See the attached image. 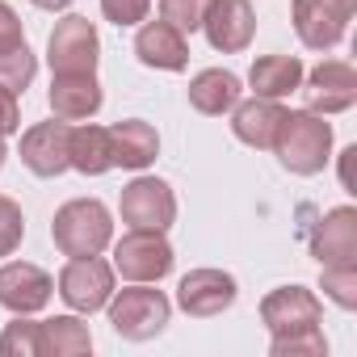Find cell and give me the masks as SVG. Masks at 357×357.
Wrapping results in <instances>:
<instances>
[{
    "label": "cell",
    "mask_w": 357,
    "mask_h": 357,
    "mask_svg": "<svg viewBox=\"0 0 357 357\" xmlns=\"http://www.w3.org/2000/svg\"><path fill=\"white\" fill-rule=\"evenodd\" d=\"M273 151L282 160L286 172L294 176H315L324 172V164L332 160V126L324 122V114L311 109H286L282 126L273 135Z\"/></svg>",
    "instance_id": "cell-1"
},
{
    "label": "cell",
    "mask_w": 357,
    "mask_h": 357,
    "mask_svg": "<svg viewBox=\"0 0 357 357\" xmlns=\"http://www.w3.org/2000/svg\"><path fill=\"white\" fill-rule=\"evenodd\" d=\"M51 240H55V248L63 257H97V252H105L109 240H114V223H109L105 202H97V198L63 202L55 211Z\"/></svg>",
    "instance_id": "cell-2"
},
{
    "label": "cell",
    "mask_w": 357,
    "mask_h": 357,
    "mask_svg": "<svg viewBox=\"0 0 357 357\" xmlns=\"http://www.w3.org/2000/svg\"><path fill=\"white\" fill-rule=\"evenodd\" d=\"M109 324L122 340H151L164 332L168 315H172V303L164 290H151L147 282H135L130 290H118L109 294Z\"/></svg>",
    "instance_id": "cell-3"
},
{
    "label": "cell",
    "mask_w": 357,
    "mask_h": 357,
    "mask_svg": "<svg viewBox=\"0 0 357 357\" xmlns=\"http://www.w3.org/2000/svg\"><path fill=\"white\" fill-rule=\"evenodd\" d=\"M97 55H101V38H97V26L89 17L68 13L63 22H55V30L47 38V63L55 76L97 72Z\"/></svg>",
    "instance_id": "cell-4"
},
{
    "label": "cell",
    "mask_w": 357,
    "mask_h": 357,
    "mask_svg": "<svg viewBox=\"0 0 357 357\" xmlns=\"http://www.w3.org/2000/svg\"><path fill=\"white\" fill-rule=\"evenodd\" d=\"M168 269H172V244L164 240V231L130 227L114 244V273H122L126 282H160Z\"/></svg>",
    "instance_id": "cell-5"
},
{
    "label": "cell",
    "mask_w": 357,
    "mask_h": 357,
    "mask_svg": "<svg viewBox=\"0 0 357 357\" xmlns=\"http://www.w3.org/2000/svg\"><path fill=\"white\" fill-rule=\"evenodd\" d=\"M261 319L269 328L273 340L282 336H303V332H319L324 307L307 286H278L261 298Z\"/></svg>",
    "instance_id": "cell-6"
},
{
    "label": "cell",
    "mask_w": 357,
    "mask_h": 357,
    "mask_svg": "<svg viewBox=\"0 0 357 357\" xmlns=\"http://www.w3.org/2000/svg\"><path fill=\"white\" fill-rule=\"evenodd\" d=\"M109 294H114V265L101 261V252L97 257H72L63 265V273H59V298L72 311L93 315V311H101L109 303Z\"/></svg>",
    "instance_id": "cell-7"
},
{
    "label": "cell",
    "mask_w": 357,
    "mask_h": 357,
    "mask_svg": "<svg viewBox=\"0 0 357 357\" xmlns=\"http://www.w3.org/2000/svg\"><path fill=\"white\" fill-rule=\"evenodd\" d=\"M357 13V0H294V30L311 51H332Z\"/></svg>",
    "instance_id": "cell-8"
},
{
    "label": "cell",
    "mask_w": 357,
    "mask_h": 357,
    "mask_svg": "<svg viewBox=\"0 0 357 357\" xmlns=\"http://www.w3.org/2000/svg\"><path fill=\"white\" fill-rule=\"evenodd\" d=\"M118 211H122V223L126 227L168 231L172 219H176V198H172L168 181H160V176H135L130 185H122Z\"/></svg>",
    "instance_id": "cell-9"
},
{
    "label": "cell",
    "mask_w": 357,
    "mask_h": 357,
    "mask_svg": "<svg viewBox=\"0 0 357 357\" xmlns=\"http://www.w3.org/2000/svg\"><path fill=\"white\" fill-rule=\"evenodd\" d=\"M298 89L311 114H344L357 105V72L344 59H324L319 68L303 72Z\"/></svg>",
    "instance_id": "cell-10"
},
{
    "label": "cell",
    "mask_w": 357,
    "mask_h": 357,
    "mask_svg": "<svg viewBox=\"0 0 357 357\" xmlns=\"http://www.w3.org/2000/svg\"><path fill=\"white\" fill-rule=\"evenodd\" d=\"M236 278L223 273V269H190L176 286V303H181L185 315L194 319H211V315H223L231 303H236Z\"/></svg>",
    "instance_id": "cell-11"
},
{
    "label": "cell",
    "mask_w": 357,
    "mask_h": 357,
    "mask_svg": "<svg viewBox=\"0 0 357 357\" xmlns=\"http://www.w3.org/2000/svg\"><path fill=\"white\" fill-rule=\"evenodd\" d=\"M55 282L47 269L30 265V261H9L0 265V307H9L13 315H34L51 303Z\"/></svg>",
    "instance_id": "cell-12"
},
{
    "label": "cell",
    "mask_w": 357,
    "mask_h": 357,
    "mask_svg": "<svg viewBox=\"0 0 357 357\" xmlns=\"http://www.w3.org/2000/svg\"><path fill=\"white\" fill-rule=\"evenodd\" d=\"M202 30H206L215 51L240 55V51H248V43L257 34V13H252L248 0H211Z\"/></svg>",
    "instance_id": "cell-13"
},
{
    "label": "cell",
    "mask_w": 357,
    "mask_h": 357,
    "mask_svg": "<svg viewBox=\"0 0 357 357\" xmlns=\"http://www.w3.org/2000/svg\"><path fill=\"white\" fill-rule=\"evenodd\" d=\"M68 139H72V126L63 118L30 126L22 135V164L38 176H59L68 168Z\"/></svg>",
    "instance_id": "cell-14"
},
{
    "label": "cell",
    "mask_w": 357,
    "mask_h": 357,
    "mask_svg": "<svg viewBox=\"0 0 357 357\" xmlns=\"http://www.w3.org/2000/svg\"><path fill=\"white\" fill-rule=\"evenodd\" d=\"M311 257L319 265H357V211L336 206L319 219L311 236Z\"/></svg>",
    "instance_id": "cell-15"
},
{
    "label": "cell",
    "mask_w": 357,
    "mask_h": 357,
    "mask_svg": "<svg viewBox=\"0 0 357 357\" xmlns=\"http://www.w3.org/2000/svg\"><path fill=\"white\" fill-rule=\"evenodd\" d=\"M135 55L143 68H160V72H185L190 63V43L181 30H172L168 22H147L135 38Z\"/></svg>",
    "instance_id": "cell-16"
},
{
    "label": "cell",
    "mask_w": 357,
    "mask_h": 357,
    "mask_svg": "<svg viewBox=\"0 0 357 357\" xmlns=\"http://www.w3.org/2000/svg\"><path fill=\"white\" fill-rule=\"evenodd\" d=\"M109 130V155H114V168H147L155 155H160V135L151 122L143 118H126V122H114L105 126Z\"/></svg>",
    "instance_id": "cell-17"
},
{
    "label": "cell",
    "mask_w": 357,
    "mask_h": 357,
    "mask_svg": "<svg viewBox=\"0 0 357 357\" xmlns=\"http://www.w3.org/2000/svg\"><path fill=\"white\" fill-rule=\"evenodd\" d=\"M51 109L63 122H84L101 109V84L97 72H76V76H51Z\"/></svg>",
    "instance_id": "cell-18"
},
{
    "label": "cell",
    "mask_w": 357,
    "mask_h": 357,
    "mask_svg": "<svg viewBox=\"0 0 357 357\" xmlns=\"http://www.w3.org/2000/svg\"><path fill=\"white\" fill-rule=\"evenodd\" d=\"M236 114H231V130H236V139L240 143H248V147H273V135H278V126H282V101H269V97H248V101H236L231 105Z\"/></svg>",
    "instance_id": "cell-19"
},
{
    "label": "cell",
    "mask_w": 357,
    "mask_h": 357,
    "mask_svg": "<svg viewBox=\"0 0 357 357\" xmlns=\"http://www.w3.org/2000/svg\"><path fill=\"white\" fill-rule=\"evenodd\" d=\"M240 76L236 72H227V68H206V72H198L194 80H190V105L198 109V114H206V118H219V114H227L236 101H240Z\"/></svg>",
    "instance_id": "cell-20"
},
{
    "label": "cell",
    "mask_w": 357,
    "mask_h": 357,
    "mask_svg": "<svg viewBox=\"0 0 357 357\" xmlns=\"http://www.w3.org/2000/svg\"><path fill=\"white\" fill-rule=\"evenodd\" d=\"M248 84H252V97L282 101V97L298 93V84H303V63H298L294 55H265V59L252 63Z\"/></svg>",
    "instance_id": "cell-21"
},
{
    "label": "cell",
    "mask_w": 357,
    "mask_h": 357,
    "mask_svg": "<svg viewBox=\"0 0 357 357\" xmlns=\"http://www.w3.org/2000/svg\"><path fill=\"white\" fill-rule=\"evenodd\" d=\"M68 168L84 172V176H101L114 168V155H109V130L105 126H72V139H68Z\"/></svg>",
    "instance_id": "cell-22"
},
{
    "label": "cell",
    "mask_w": 357,
    "mask_h": 357,
    "mask_svg": "<svg viewBox=\"0 0 357 357\" xmlns=\"http://www.w3.org/2000/svg\"><path fill=\"white\" fill-rule=\"evenodd\" d=\"M93 349V332L76 315L43 319V357H80Z\"/></svg>",
    "instance_id": "cell-23"
},
{
    "label": "cell",
    "mask_w": 357,
    "mask_h": 357,
    "mask_svg": "<svg viewBox=\"0 0 357 357\" xmlns=\"http://www.w3.org/2000/svg\"><path fill=\"white\" fill-rule=\"evenodd\" d=\"M0 353L5 357H43V324L26 319V315L5 324V332H0Z\"/></svg>",
    "instance_id": "cell-24"
},
{
    "label": "cell",
    "mask_w": 357,
    "mask_h": 357,
    "mask_svg": "<svg viewBox=\"0 0 357 357\" xmlns=\"http://www.w3.org/2000/svg\"><path fill=\"white\" fill-rule=\"evenodd\" d=\"M34 72H38V63H34V55H30L26 43L13 47V51H0V84H5L9 93H26L30 80H34Z\"/></svg>",
    "instance_id": "cell-25"
},
{
    "label": "cell",
    "mask_w": 357,
    "mask_h": 357,
    "mask_svg": "<svg viewBox=\"0 0 357 357\" xmlns=\"http://www.w3.org/2000/svg\"><path fill=\"white\" fill-rule=\"evenodd\" d=\"M319 269H324V278H319L324 294H328L336 307L353 311V307H357V265H319Z\"/></svg>",
    "instance_id": "cell-26"
},
{
    "label": "cell",
    "mask_w": 357,
    "mask_h": 357,
    "mask_svg": "<svg viewBox=\"0 0 357 357\" xmlns=\"http://www.w3.org/2000/svg\"><path fill=\"white\" fill-rule=\"evenodd\" d=\"M206 9H211V0H160V22H168L181 34H194V30H202Z\"/></svg>",
    "instance_id": "cell-27"
},
{
    "label": "cell",
    "mask_w": 357,
    "mask_h": 357,
    "mask_svg": "<svg viewBox=\"0 0 357 357\" xmlns=\"http://www.w3.org/2000/svg\"><path fill=\"white\" fill-rule=\"evenodd\" d=\"M26 236V219H22V206L13 198L0 194V257H13L17 244Z\"/></svg>",
    "instance_id": "cell-28"
},
{
    "label": "cell",
    "mask_w": 357,
    "mask_h": 357,
    "mask_svg": "<svg viewBox=\"0 0 357 357\" xmlns=\"http://www.w3.org/2000/svg\"><path fill=\"white\" fill-rule=\"evenodd\" d=\"M273 357H324L328 353V340L324 332H303V336H282L269 344Z\"/></svg>",
    "instance_id": "cell-29"
},
{
    "label": "cell",
    "mask_w": 357,
    "mask_h": 357,
    "mask_svg": "<svg viewBox=\"0 0 357 357\" xmlns=\"http://www.w3.org/2000/svg\"><path fill=\"white\" fill-rule=\"evenodd\" d=\"M101 13L114 26H139L151 13V0H101Z\"/></svg>",
    "instance_id": "cell-30"
},
{
    "label": "cell",
    "mask_w": 357,
    "mask_h": 357,
    "mask_svg": "<svg viewBox=\"0 0 357 357\" xmlns=\"http://www.w3.org/2000/svg\"><path fill=\"white\" fill-rule=\"evenodd\" d=\"M26 43V30H22V17L13 13V5L0 0V51H13Z\"/></svg>",
    "instance_id": "cell-31"
},
{
    "label": "cell",
    "mask_w": 357,
    "mask_h": 357,
    "mask_svg": "<svg viewBox=\"0 0 357 357\" xmlns=\"http://www.w3.org/2000/svg\"><path fill=\"white\" fill-rule=\"evenodd\" d=\"M22 126V109H17V93H9L5 84H0V139L13 135Z\"/></svg>",
    "instance_id": "cell-32"
},
{
    "label": "cell",
    "mask_w": 357,
    "mask_h": 357,
    "mask_svg": "<svg viewBox=\"0 0 357 357\" xmlns=\"http://www.w3.org/2000/svg\"><path fill=\"white\" fill-rule=\"evenodd\" d=\"M340 155H344L340 160V181H344V190H353V155H357V147H344Z\"/></svg>",
    "instance_id": "cell-33"
},
{
    "label": "cell",
    "mask_w": 357,
    "mask_h": 357,
    "mask_svg": "<svg viewBox=\"0 0 357 357\" xmlns=\"http://www.w3.org/2000/svg\"><path fill=\"white\" fill-rule=\"evenodd\" d=\"M30 5L47 9V13H59V9H68V5H72V0H30Z\"/></svg>",
    "instance_id": "cell-34"
},
{
    "label": "cell",
    "mask_w": 357,
    "mask_h": 357,
    "mask_svg": "<svg viewBox=\"0 0 357 357\" xmlns=\"http://www.w3.org/2000/svg\"><path fill=\"white\" fill-rule=\"evenodd\" d=\"M5 155H9V151H5V139H0V164H5Z\"/></svg>",
    "instance_id": "cell-35"
}]
</instances>
